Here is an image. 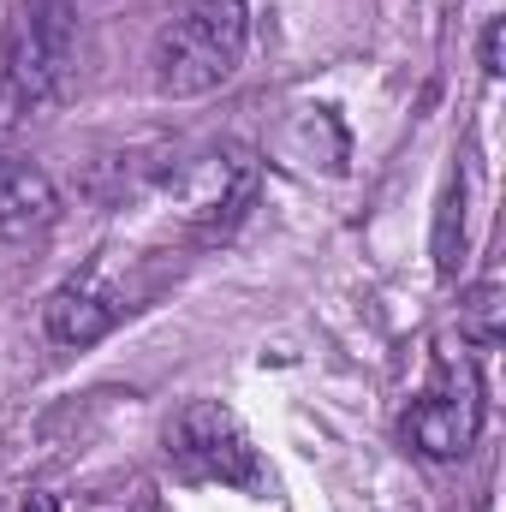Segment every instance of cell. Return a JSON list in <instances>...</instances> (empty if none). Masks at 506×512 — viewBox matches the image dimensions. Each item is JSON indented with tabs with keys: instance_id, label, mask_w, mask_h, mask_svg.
Listing matches in <instances>:
<instances>
[{
	"instance_id": "obj_5",
	"label": "cell",
	"mask_w": 506,
	"mask_h": 512,
	"mask_svg": "<svg viewBox=\"0 0 506 512\" xmlns=\"http://www.w3.org/2000/svg\"><path fill=\"white\" fill-rule=\"evenodd\" d=\"M251 191H256V161L239 143H215V149L167 167V197L179 203L185 221H197L209 233H227L245 215Z\"/></svg>"
},
{
	"instance_id": "obj_2",
	"label": "cell",
	"mask_w": 506,
	"mask_h": 512,
	"mask_svg": "<svg viewBox=\"0 0 506 512\" xmlns=\"http://www.w3.org/2000/svg\"><path fill=\"white\" fill-rule=\"evenodd\" d=\"M78 60V6L72 0H18L6 24V108L36 114L66 96Z\"/></svg>"
},
{
	"instance_id": "obj_4",
	"label": "cell",
	"mask_w": 506,
	"mask_h": 512,
	"mask_svg": "<svg viewBox=\"0 0 506 512\" xmlns=\"http://www.w3.org/2000/svg\"><path fill=\"white\" fill-rule=\"evenodd\" d=\"M167 453H173L191 477H203V483H227V489H251V495L268 483L251 435H245L239 417H233L227 405H215V399H191V405L173 417Z\"/></svg>"
},
{
	"instance_id": "obj_3",
	"label": "cell",
	"mask_w": 506,
	"mask_h": 512,
	"mask_svg": "<svg viewBox=\"0 0 506 512\" xmlns=\"http://www.w3.org/2000/svg\"><path fill=\"white\" fill-rule=\"evenodd\" d=\"M405 441L423 453V459H465L483 435V382H477V364L465 352H441L435 364V382L423 399H411L405 411Z\"/></svg>"
},
{
	"instance_id": "obj_9",
	"label": "cell",
	"mask_w": 506,
	"mask_h": 512,
	"mask_svg": "<svg viewBox=\"0 0 506 512\" xmlns=\"http://www.w3.org/2000/svg\"><path fill=\"white\" fill-rule=\"evenodd\" d=\"M459 328H465L483 352L501 346V280H495V274L477 280V286L465 292V304H459Z\"/></svg>"
},
{
	"instance_id": "obj_6",
	"label": "cell",
	"mask_w": 506,
	"mask_h": 512,
	"mask_svg": "<svg viewBox=\"0 0 506 512\" xmlns=\"http://www.w3.org/2000/svg\"><path fill=\"white\" fill-rule=\"evenodd\" d=\"M120 316H126V298L102 280V274H72L66 286H54L48 292V304H42V328H48V340H60V346H96V340H108L114 328H120Z\"/></svg>"
},
{
	"instance_id": "obj_11",
	"label": "cell",
	"mask_w": 506,
	"mask_h": 512,
	"mask_svg": "<svg viewBox=\"0 0 506 512\" xmlns=\"http://www.w3.org/2000/svg\"><path fill=\"white\" fill-rule=\"evenodd\" d=\"M18 512H54V501H48V495H30V501H24Z\"/></svg>"
},
{
	"instance_id": "obj_1",
	"label": "cell",
	"mask_w": 506,
	"mask_h": 512,
	"mask_svg": "<svg viewBox=\"0 0 506 512\" xmlns=\"http://www.w3.org/2000/svg\"><path fill=\"white\" fill-rule=\"evenodd\" d=\"M251 42V12L245 0H191L161 36H155V90L161 96H209L221 90Z\"/></svg>"
},
{
	"instance_id": "obj_10",
	"label": "cell",
	"mask_w": 506,
	"mask_h": 512,
	"mask_svg": "<svg viewBox=\"0 0 506 512\" xmlns=\"http://www.w3.org/2000/svg\"><path fill=\"white\" fill-rule=\"evenodd\" d=\"M483 72H489V78H501L506 66H501V18H489V24H483Z\"/></svg>"
},
{
	"instance_id": "obj_8",
	"label": "cell",
	"mask_w": 506,
	"mask_h": 512,
	"mask_svg": "<svg viewBox=\"0 0 506 512\" xmlns=\"http://www.w3.org/2000/svg\"><path fill=\"white\" fill-rule=\"evenodd\" d=\"M459 262H465V173L447 179L441 209H435V274L453 280Z\"/></svg>"
},
{
	"instance_id": "obj_7",
	"label": "cell",
	"mask_w": 506,
	"mask_h": 512,
	"mask_svg": "<svg viewBox=\"0 0 506 512\" xmlns=\"http://www.w3.org/2000/svg\"><path fill=\"white\" fill-rule=\"evenodd\" d=\"M54 215H60L54 179L36 161H24V155H0V233L24 239V233L54 227Z\"/></svg>"
}]
</instances>
